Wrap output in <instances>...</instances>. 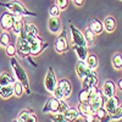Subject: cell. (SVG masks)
<instances>
[{
    "instance_id": "1",
    "label": "cell",
    "mask_w": 122,
    "mask_h": 122,
    "mask_svg": "<svg viewBox=\"0 0 122 122\" xmlns=\"http://www.w3.org/2000/svg\"><path fill=\"white\" fill-rule=\"evenodd\" d=\"M10 64H11V67H12V71H14V75L16 77V79L21 83L25 88V92L27 94H30V89H29V81H28V76L26 73L25 68L18 64V61L15 59V57H10Z\"/></svg>"
},
{
    "instance_id": "2",
    "label": "cell",
    "mask_w": 122,
    "mask_h": 122,
    "mask_svg": "<svg viewBox=\"0 0 122 122\" xmlns=\"http://www.w3.org/2000/svg\"><path fill=\"white\" fill-rule=\"evenodd\" d=\"M0 5L6 7L9 10V12H11L15 16H37L36 12H30L25 7V5L18 1V0H12V1H9V3H0Z\"/></svg>"
},
{
    "instance_id": "3",
    "label": "cell",
    "mask_w": 122,
    "mask_h": 122,
    "mask_svg": "<svg viewBox=\"0 0 122 122\" xmlns=\"http://www.w3.org/2000/svg\"><path fill=\"white\" fill-rule=\"evenodd\" d=\"M27 42L29 44V50H30V55L32 56H37L44 50V48H46L48 45L43 46V39L38 37H32V36H27Z\"/></svg>"
},
{
    "instance_id": "4",
    "label": "cell",
    "mask_w": 122,
    "mask_h": 122,
    "mask_svg": "<svg viewBox=\"0 0 122 122\" xmlns=\"http://www.w3.org/2000/svg\"><path fill=\"white\" fill-rule=\"evenodd\" d=\"M56 86H57L56 75H55V72H54L53 67H49L48 71H46L45 78H44V87H45L46 92H49V93H53L54 89L56 88Z\"/></svg>"
},
{
    "instance_id": "5",
    "label": "cell",
    "mask_w": 122,
    "mask_h": 122,
    "mask_svg": "<svg viewBox=\"0 0 122 122\" xmlns=\"http://www.w3.org/2000/svg\"><path fill=\"white\" fill-rule=\"evenodd\" d=\"M105 110L107 115H111L117 111L118 107H121V101L118 100V98L116 95L111 97V98H106L105 101H104V106H103Z\"/></svg>"
},
{
    "instance_id": "6",
    "label": "cell",
    "mask_w": 122,
    "mask_h": 122,
    "mask_svg": "<svg viewBox=\"0 0 122 122\" xmlns=\"http://www.w3.org/2000/svg\"><path fill=\"white\" fill-rule=\"evenodd\" d=\"M54 48H55L56 51L60 53V54L66 53L67 50H68L70 44H68V40H67V38H66V32H65V30L56 38L55 43H54Z\"/></svg>"
},
{
    "instance_id": "7",
    "label": "cell",
    "mask_w": 122,
    "mask_h": 122,
    "mask_svg": "<svg viewBox=\"0 0 122 122\" xmlns=\"http://www.w3.org/2000/svg\"><path fill=\"white\" fill-rule=\"evenodd\" d=\"M81 81H82V89H88L98 84V75L94 70H90Z\"/></svg>"
},
{
    "instance_id": "8",
    "label": "cell",
    "mask_w": 122,
    "mask_h": 122,
    "mask_svg": "<svg viewBox=\"0 0 122 122\" xmlns=\"http://www.w3.org/2000/svg\"><path fill=\"white\" fill-rule=\"evenodd\" d=\"M14 21H15V15H12L11 12H4L0 16V27L5 32H9V30L12 29Z\"/></svg>"
},
{
    "instance_id": "9",
    "label": "cell",
    "mask_w": 122,
    "mask_h": 122,
    "mask_svg": "<svg viewBox=\"0 0 122 122\" xmlns=\"http://www.w3.org/2000/svg\"><path fill=\"white\" fill-rule=\"evenodd\" d=\"M70 29H71V34H72V42H73L72 44L87 48V43H86V39L83 37V32H81L79 29H77L73 25L70 26Z\"/></svg>"
},
{
    "instance_id": "10",
    "label": "cell",
    "mask_w": 122,
    "mask_h": 122,
    "mask_svg": "<svg viewBox=\"0 0 122 122\" xmlns=\"http://www.w3.org/2000/svg\"><path fill=\"white\" fill-rule=\"evenodd\" d=\"M59 105H60V100L51 97L46 100V103H45L42 111L44 114H56L59 110Z\"/></svg>"
},
{
    "instance_id": "11",
    "label": "cell",
    "mask_w": 122,
    "mask_h": 122,
    "mask_svg": "<svg viewBox=\"0 0 122 122\" xmlns=\"http://www.w3.org/2000/svg\"><path fill=\"white\" fill-rule=\"evenodd\" d=\"M104 101H105V98H104L103 93H101V90H98V93L95 94V97L89 101L90 107H92V112L94 114L97 110H99L100 107H103L104 106Z\"/></svg>"
},
{
    "instance_id": "12",
    "label": "cell",
    "mask_w": 122,
    "mask_h": 122,
    "mask_svg": "<svg viewBox=\"0 0 122 122\" xmlns=\"http://www.w3.org/2000/svg\"><path fill=\"white\" fill-rule=\"evenodd\" d=\"M104 98H111L116 94V86L111 79H106L104 84H103V89H101Z\"/></svg>"
},
{
    "instance_id": "13",
    "label": "cell",
    "mask_w": 122,
    "mask_h": 122,
    "mask_svg": "<svg viewBox=\"0 0 122 122\" xmlns=\"http://www.w3.org/2000/svg\"><path fill=\"white\" fill-rule=\"evenodd\" d=\"M57 86L61 88V90H62L65 99L71 97V94H72V84H71V82L67 78H62V79L57 81Z\"/></svg>"
},
{
    "instance_id": "14",
    "label": "cell",
    "mask_w": 122,
    "mask_h": 122,
    "mask_svg": "<svg viewBox=\"0 0 122 122\" xmlns=\"http://www.w3.org/2000/svg\"><path fill=\"white\" fill-rule=\"evenodd\" d=\"M48 28L51 33L57 34L61 30V20L59 17H50L48 21Z\"/></svg>"
},
{
    "instance_id": "15",
    "label": "cell",
    "mask_w": 122,
    "mask_h": 122,
    "mask_svg": "<svg viewBox=\"0 0 122 122\" xmlns=\"http://www.w3.org/2000/svg\"><path fill=\"white\" fill-rule=\"evenodd\" d=\"M65 118L67 122H78L77 120L79 118V114H78V110L77 107H72V106H68L67 110L64 112Z\"/></svg>"
},
{
    "instance_id": "16",
    "label": "cell",
    "mask_w": 122,
    "mask_h": 122,
    "mask_svg": "<svg viewBox=\"0 0 122 122\" xmlns=\"http://www.w3.org/2000/svg\"><path fill=\"white\" fill-rule=\"evenodd\" d=\"M116 26H117L116 20L112 16H107L103 21V28L106 30V32H109V33H112L114 30L116 29Z\"/></svg>"
},
{
    "instance_id": "17",
    "label": "cell",
    "mask_w": 122,
    "mask_h": 122,
    "mask_svg": "<svg viewBox=\"0 0 122 122\" xmlns=\"http://www.w3.org/2000/svg\"><path fill=\"white\" fill-rule=\"evenodd\" d=\"M89 68H88V66L86 65V62L84 61H78L77 62V65H76V73H77V76H78V78L79 79H82L88 72H89Z\"/></svg>"
},
{
    "instance_id": "18",
    "label": "cell",
    "mask_w": 122,
    "mask_h": 122,
    "mask_svg": "<svg viewBox=\"0 0 122 122\" xmlns=\"http://www.w3.org/2000/svg\"><path fill=\"white\" fill-rule=\"evenodd\" d=\"M86 65L88 66L89 70H95L99 66V59L95 54H88L86 60H84Z\"/></svg>"
},
{
    "instance_id": "19",
    "label": "cell",
    "mask_w": 122,
    "mask_h": 122,
    "mask_svg": "<svg viewBox=\"0 0 122 122\" xmlns=\"http://www.w3.org/2000/svg\"><path fill=\"white\" fill-rule=\"evenodd\" d=\"M89 28L92 29V32H93L95 36L101 34V33H103V30H104V28H103V22H101L100 20H98V18H94L93 21L90 22V27H89Z\"/></svg>"
},
{
    "instance_id": "20",
    "label": "cell",
    "mask_w": 122,
    "mask_h": 122,
    "mask_svg": "<svg viewBox=\"0 0 122 122\" xmlns=\"http://www.w3.org/2000/svg\"><path fill=\"white\" fill-rule=\"evenodd\" d=\"M15 82V78L10 75L9 72H3L0 73V86L1 87H6V86H12V83Z\"/></svg>"
},
{
    "instance_id": "21",
    "label": "cell",
    "mask_w": 122,
    "mask_h": 122,
    "mask_svg": "<svg viewBox=\"0 0 122 122\" xmlns=\"http://www.w3.org/2000/svg\"><path fill=\"white\" fill-rule=\"evenodd\" d=\"M83 37L86 39V43H87V46H93L94 43H95V34L92 32V29L88 27L84 32H83Z\"/></svg>"
},
{
    "instance_id": "22",
    "label": "cell",
    "mask_w": 122,
    "mask_h": 122,
    "mask_svg": "<svg viewBox=\"0 0 122 122\" xmlns=\"http://www.w3.org/2000/svg\"><path fill=\"white\" fill-rule=\"evenodd\" d=\"M25 25V20L22 16H15V21H14V26H12V32L15 34H18L20 32H21V29Z\"/></svg>"
},
{
    "instance_id": "23",
    "label": "cell",
    "mask_w": 122,
    "mask_h": 122,
    "mask_svg": "<svg viewBox=\"0 0 122 122\" xmlns=\"http://www.w3.org/2000/svg\"><path fill=\"white\" fill-rule=\"evenodd\" d=\"M72 48L75 49V51H76V54H77L78 59H79L81 61H84V60H86V57H87V55L89 54V53H88V50H87V48H86V46L75 45V44H72Z\"/></svg>"
},
{
    "instance_id": "24",
    "label": "cell",
    "mask_w": 122,
    "mask_h": 122,
    "mask_svg": "<svg viewBox=\"0 0 122 122\" xmlns=\"http://www.w3.org/2000/svg\"><path fill=\"white\" fill-rule=\"evenodd\" d=\"M77 110H78L79 116H82V117H84L86 115H88V114L92 112V107H90V104L89 103H78Z\"/></svg>"
},
{
    "instance_id": "25",
    "label": "cell",
    "mask_w": 122,
    "mask_h": 122,
    "mask_svg": "<svg viewBox=\"0 0 122 122\" xmlns=\"http://www.w3.org/2000/svg\"><path fill=\"white\" fill-rule=\"evenodd\" d=\"M12 95H14L12 86H6V87L0 88V97H1L3 99H10Z\"/></svg>"
},
{
    "instance_id": "26",
    "label": "cell",
    "mask_w": 122,
    "mask_h": 122,
    "mask_svg": "<svg viewBox=\"0 0 122 122\" xmlns=\"http://www.w3.org/2000/svg\"><path fill=\"white\" fill-rule=\"evenodd\" d=\"M12 89H14V95H16L17 98H21L25 93V88L18 81H15L12 83Z\"/></svg>"
},
{
    "instance_id": "27",
    "label": "cell",
    "mask_w": 122,
    "mask_h": 122,
    "mask_svg": "<svg viewBox=\"0 0 122 122\" xmlns=\"http://www.w3.org/2000/svg\"><path fill=\"white\" fill-rule=\"evenodd\" d=\"M112 67L117 71H121L122 68V55L121 53H116L112 57Z\"/></svg>"
},
{
    "instance_id": "28",
    "label": "cell",
    "mask_w": 122,
    "mask_h": 122,
    "mask_svg": "<svg viewBox=\"0 0 122 122\" xmlns=\"http://www.w3.org/2000/svg\"><path fill=\"white\" fill-rule=\"evenodd\" d=\"M26 29H27V34L32 36V37H38L39 36V30L36 25L33 23H26Z\"/></svg>"
},
{
    "instance_id": "29",
    "label": "cell",
    "mask_w": 122,
    "mask_h": 122,
    "mask_svg": "<svg viewBox=\"0 0 122 122\" xmlns=\"http://www.w3.org/2000/svg\"><path fill=\"white\" fill-rule=\"evenodd\" d=\"M11 42V39H10V34L7 32H3L0 34V45L1 46H7Z\"/></svg>"
},
{
    "instance_id": "30",
    "label": "cell",
    "mask_w": 122,
    "mask_h": 122,
    "mask_svg": "<svg viewBox=\"0 0 122 122\" xmlns=\"http://www.w3.org/2000/svg\"><path fill=\"white\" fill-rule=\"evenodd\" d=\"M33 112V110H30V109H25V110H21L20 111V114H18V116H17V120H20V121H22V122H25L26 121V118Z\"/></svg>"
},
{
    "instance_id": "31",
    "label": "cell",
    "mask_w": 122,
    "mask_h": 122,
    "mask_svg": "<svg viewBox=\"0 0 122 122\" xmlns=\"http://www.w3.org/2000/svg\"><path fill=\"white\" fill-rule=\"evenodd\" d=\"M5 53H6V55H7L9 57H15V55L17 54V51H16V45H14V44L10 43L7 46H5Z\"/></svg>"
},
{
    "instance_id": "32",
    "label": "cell",
    "mask_w": 122,
    "mask_h": 122,
    "mask_svg": "<svg viewBox=\"0 0 122 122\" xmlns=\"http://www.w3.org/2000/svg\"><path fill=\"white\" fill-rule=\"evenodd\" d=\"M78 100L79 103H89V95H88L87 89H82L78 93Z\"/></svg>"
},
{
    "instance_id": "33",
    "label": "cell",
    "mask_w": 122,
    "mask_h": 122,
    "mask_svg": "<svg viewBox=\"0 0 122 122\" xmlns=\"http://www.w3.org/2000/svg\"><path fill=\"white\" fill-rule=\"evenodd\" d=\"M60 14H61V10L57 7L56 4H54V5L50 6V9H49V15H50V17H59Z\"/></svg>"
},
{
    "instance_id": "34",
    "label": "cell",
    "mask_w": 122,
    "mask_h": 122,
    "mask_svg": "<svg viewBox=\"0 0 122 122\" xmlns=\"http://www.w3.org/2000/svg\"><path fill=\"white\" fill-rule=\"evenodd\" d=\"M51 121L53 122H67L66 118H65V115L64 114H60V112L53 114L51 115Z\"/></svg>"
},
{
    "instance_id": "35",
    "label": "cell",
    "mask_w": 122,
    "mask_h": 122,
    "mask_svg": "<svg viewBox=\"0 0 122 122\" xmlns=\"http://www.w3.org/2000/svg\"><path fill=\"white\" fill-rule=\"evenodd\" d=\"M109 117H110V121H117V120H121V117H122V107H118L116 112L109 115Z\"/></svg>"
},
{
    "instance_id": "36",
    "label": "cell",
    "mask_w": 122,
    "mask_h": 122,
    "mask_svg": "<svg viewBox=\"0 0 122 122\" xmlns=\"http://www.w3.org/2000/svg\"><path fill=\"white\" fill-rule=\"evenodd\" d=\"M94 115H95V117H97V118H99V120H103V118L107 115V112H106V110H105L104 107H100L99 110H97L95 112H94Z\"/></svg>"
},
{
    "instance_id": "37",
    "label": "cell",
    "mask_w": 122,
    "mask_h": 122,
    "mask_svg": "<svg viewBox=\"0 0 122 122\" xmlns=\"http://www.w3.org/2000/svg\"><path fill=\"white\" fill-rule=\"evenodd\" d=\"M56 5L61 11H62V10H66L68 7V0H56Z\"/></svg>"
},
{
    "instance_id": "38",
    "label": "cell",
    "mask_w": 122,
    "mask_h": 122,
    "mask_svg": "<svg viewBox=\"0 0 122 122\" xmlns=\"http://www.w3.org/2000/svg\"><path fill=\"white\" fill-rule=\"evenodd\" d=\"M87 90H88V95H89V101H90L92 99H93V98L95 97V94L98 93V90H99V89H98V87H97V86H94V87H90V88H88Z\"/></svg>"
},
{
    "instance_id": "39",
    "label": "cell",
    "mask_w": 122,
    "mask_h": 122,
    "mask_svg": "<svg viewBox=\"0 0 122 122\" xmlns=\"http://www.w3.org/2000/svg\"><path fill=\"white\" fill-rule=\"evenodd\" d=\"M67 107H68V104L65 101V99H64V100H60V105H59V110H57V112L64 114L65 111L67 110Z\"/></svg>"
},
{
    "instance_id": "40",
    "label": "cell",
    "mask_w": 122,
    "mask_h": 122,
    "mask_svg": "<svg viewBox=\"0 0 122 122\" xmlns=\"http://www.w3.org/2000/svg\"><path fill=\"white\" fill-rule=\"evenodd\" d=\"M83 118H84V122H95V121H97V117H95V115H94L93 112L86 115Z\"/></svg>"
},
{
    "instance_id": "41",
    "label": "cell",
    "mask_w": 122,
    "mask_h": 122,
    "mask_svg": "<svg viewBox=\"0 0 122 122\" xmlns=\"http://www.w3.org/2000/svg\"><path fill=\"white\" fill-rule=\"evenodd\" d=\"M25 122H38V117L34 115V112H32L27 118H26V121Z\"/></svg>"
},
{
    "instance_id": "42",
    "label": "cell",
    "mask_w": 122,
    "mask_h": 122,
    "mask_svg": "<svg viewBox=\"0 0 122 122\" xmlns=\"http://www.w3.org/2000/svg\"><path fill=\"white\" fill-rule=\"evenodd\" d=\"M73 1V4L76 5V6H83V4H84V0H72Z\"/></svg>"
},
{
    "instance_id": "43",
    "label": "cell",
    "mask_w": 122,
    "mask_h": 122,
    "mask_svg": "<svg viewBox=\"0 0 122 122\" xmlns=\"http://www.w3.org/2000/svg\"><path fill=\"white\" fill-rule=\"evenodd\" d=\"M100 122H110V117H109V115H106L103 120H100Z\"/></svg>"
},
{
    "instance_id": "44",
    "label": "cell",
    "mask_w": 122,
    "mask_h": 122,
    "mask_svg": "<svg viewBox=\"0 0 122 122\" xmlns=\"http://www.w3.org/2000/svg\"><path fill=\"white\" fill-rule=\"evenodd\" d=\"M118 87H120V89H121V87H122V81L120 79V82H118Z\"/></svg>"
},
{
    "instance_id": "45",
    "label": "cell",
    "mask_w": 122,
    "mask_h": 122,
    "mask_svg": "<svg viewBox=\"0 0 122 122\" xmlns=\"http://www.w3.org/2000/svg\"><path fill=\"white\" fill-rule=\"evenodd\" d=\"M12 122H22V121H20V120H17V118H16V120H12Z\"/></svg>"
},
{
    "instance_id": "46",
    "label": "cell",
    "mask_w": 122,
    "mask_h": 122,
    "mask_svg": "<svg viewBox=\"0 0 122 122\" xmlns=\"http://www.w3.org/2000/svg\"><path fill=\"white\" fill-rule=\"evenodd\" d=\"M0 88H1V86H0Z\"/></svg>"
}]
</instances>
